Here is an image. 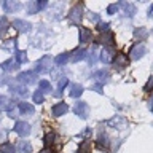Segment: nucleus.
<instances>
[{
  "mask_svg": "<svg viewBox=\"0 0 153 153\" xmlns=\"http://www.w3.org/2000/svg\"><path fill=\"white\" fill-rule=\"evenodd\" d=\"M81 18H83V5L78 3V5H75V7L70 10V13H69V21H70L72 24H80Z\"/></svg>",
  "mask_w": 153,
  "mask_h": 153,
  "instance_id": "obj_1",
  "label": "nucleus"
},
{
  "mask_svg": "<svg viewBox=\"0 0 153 153\" xmlns=\"http://www.w3.org/2000/svg\"><path fill=\"white\" fill-rule=\"evenodd\" d=\"M74 112L76 117H80L81 120H86L89 117V105L83 102V100H80V102H76L75 104V107H74Z\"/></svg>",
  "mask_w": 153,
  "mask_h": 153,
  "instance_id": "obj_2",
  "label": "nucleus"
},
{
  "mask_svg": "<svg viewBox=\"0 0 153 153\" xmlns=\"http://www.w3.org/2000/svg\"><path fill=\"white\" fill-rule=\"evenodd\" d=\"M112 62H113V67L117 70H123L124 67H128V64H129V61H128V56L124 54V53H117V56L112 59Z\"/></svg>",
  "mask_w": 153,
  "mask_h": 153,
  "instance_id": "obj_3",
  "label": "nucleus"
},
{
  "mask_svg": "<svg viewBox=\"0 0 153 153\" xmlns=\"http://www.w3.org/2000/svg\"><path fill=\"white\" fill-rule=\"evenodd\" d=\"M18 81L22 85H33L37 83V74L35 72H21L18 75Z\"/></svg>",
  "mask_w": 153,
  "mask_h": 153,
  "instance_id": "obj_4",
  "label": "nucleus"
},
{
  "mask_svg": "<svg viewBox=\"0 0 153 153\" xmlns=\"http://www.w3.org/2000/svg\"><path fill=\"white\" fill-rule=\"evenodd\" d=\"M107 124L112 126V128H115V129H124L128 126V120L124 117H121V115H115L113 118H110L107 121Z\"/></svg>",
  "mask_w": 153,
  "mask_h": 153,
  "instance_id": "obj_5",
  "label": "nucleus"
},
{
  "mask_svg": "<svg viewBox=\"0 0 153 153\" xmlns=\"http://www.w3.org/2000/svg\"><path fill=\"white\" fill-rule=\"evenodd\" d=\"M145 46L142 45V43H137V45H134L131 48V51H129V57H131L132 61H139L140 57L145 56Z\"/></svg>",
  "mask_w": 153,
  "mask_h": 153,
  "instance_id": "obj_6",
  "label": "nucleus"
},
{
  "mask_svg": "<svg viewBox=\"0 0 153 153\" xmlns=\"http://www.w3.org/2000/svg\"><path fill=\"white\" fill-rule=\"evenodd\" d=\"M51 57L50 56H43L42 59H38L37 62V72L38 74H45V72H50L51 70Z\"/></svg>",
  "mask_w": 153,
  "mask_h": 153,
  "instance_id": "obj_7",
  "label": "nucleus"
},
{
  "mask_svg": "<svg viewBox=\"0 0 153 153\" xmlns=\"http://www.w3.org/2000/svg\"><path fill=\"white\" fill-rule=\"evenodd\" d=\"M67 112H69V105L65 102H57V104L53 105V108H51L53 117H62V115H65Z\"/></svg>",
  "mask_w": 153,
  "mask_h": 153,
  "instance_id": "obj_8",
  "label": "nucleus"
},
{
  "mask_svg": "<svg viewBox=\"0 0 153 153\" xmlns=\"http://www.w3.org/2000/svg\"><path fill=\"white\" fill-rule=\"evenodd\" d=\"M113 54H115V51H113V46H105L104 50L99 53V59L102 61L104 64H108V62L113 59Z\"/></svg>",
  "mask_w": 153,
  "mask_h": 153,
  "instance_id": "obj_9",
  "label": "nucleus"
},
{
  "mask_svg": "<svg viewBox=\"0 0 153 153\" xmlns=\"http://www.w3.org/2000/svg\"><path fill=\"white\" fill-rule=\"evenodd\" d=\"M14 131H16L19 136L26 137L30 134V124L26 123V121H18L16 124H14Z\"/></svg>",
  "mask_w": 153,
  "mask_h": 153,
  "instance_id": "obj_10",
  "label": "nucleus"
},
{
  "mask_svg": "<svg viewBox=\"0 0 153 153\" xmlns=\"http://www.w3.org/2000/svg\"><path fill=\"white\" fill-rule=\"evenodd\" d=\"M3 10L7 13H16L21 10V3L16 2V0H5L3 2Z\"/></svg>",
  "mask_w": 153,
  "mask_h": 153,
  "instance_id": "obj_11",
  "label": "nucleus"
},
{
  "mask_svg": "<svg viewBox=\"0 0 153 153\" xmlns=\"http://www.w3.org/2000/svg\"><path fill=\"white\" fill-rule=\"evenodd\" d=\"M113 42H115V35L110 30L104 32L102 35L97 38V43H102V45H105V46H113Z\"/></svg>",
  "mask_w": 153,
  "mask_h": 153,
  "instance_id": "obj_12",
  "label": "nucleus"
},
{
  "mask_svg": "<svg viewBox=\"0 0 153 153\" xmlns=\"http://www.w3.org/2000/svg\"><path fill=\"white\" fill-rule=\"evenodd\" d=\"M13 27L16 29L18 32H29L30 30V24L24 19H14L13 21Z\"/></svg>",
  "mask_w": 153,
  "mask_h": 153,
  "instance_id": "obj_13",
  "label": "nucleus"
},
{
  "mask_svg": "<svg viewBox=\"0 0 153 153\" xmlns=\"http://www.w3.org/2000/svg\"><path fill=\"white\" fill-rule=\"evenodd\" d=\"M10 91H11L13 94H16V96H19V97H27L29 96V89L26 88V86H18V85H11L10 86Z\"/></svg>",
  "mask_w": 153,
  "mask_h": 153,
  "instance_id": "obj_14",
  "label": "nucleus"
},
{
  "mask_svg": "<svg viewBox=\"0 0 153 153\" xmlns=\"http://www.w3.org/2000/svg\"><path fill=\"white\" fill-rule=\"evenodd\" d=\"M93 76H94V80L97 81V85H104V83H107V81H108V76H110V74H108V72L104 69V70H97V72H96V74H94Z\"/></svg>",
  "mask_w": 153,
  "mask_h": 153,
  "instance_id": "obj_15",
  "label": "nucleus"
},
{
  "mask_svg": "<svg viewBox=\"0 0 153 153\" xmlns=\"http://www.w3.org/2000/svg\"><path fill=\"white\" fill-rule=\"evenodd\" d=\"M86 54H88V51H86L85 48H76V50L72 53L70 59H72V62H78V61H81V59H85Z\"/></svg>",
  "mask_w": 153,
  "mask_h": 153,
  "instance_id": "obj_16",
  "label": "nucleus"
},
{
  "mask_svg": "<svg viewBox=\"0 0 153 153\" xmlns=\"http://www.w3.org/2000/svg\"><path fill=\"white\" fill-rule=\"evenodd\" d=\"M16 152L18 153H30L32 152V145L29 140H19L18 147H16Z\"/></svg>",
  "mask_w": 153,
  "mask_h": 153,
  "instance_id": "obj_17",
  "label": "nucleus"
},
{
  "mask_svg": "<svg viewBox=\"0 0 153 153\" xmlns=\"http://www.w3.org/2000/svg\"><path fill=\"white\" fill-rule=\"evenodd\" d=\"M78 30H80V42H81V43H88V42H91V38H93V33H91L89 29L80 27Z\"/></svg>",
  "mask_w": 153,
  "mask_h": 153,
  "instance_id": "obj_18",
  "label": "nucleus"
},
{
  "mask_svg": "<svg viewBox=\"0 0 153 153\" xmlns=\"http://www.w3.org/2000/svg\"><path fill=\"white\" fill-rule=\"evenodd\" d=\"M0 67L5 70V72H11V70H16L19 64L16 62V59H8V61H5L3 64H0Z\"/></svg>",
  "mask_w": 153,
  "mask_h": 153,
  "instance_id": "obj_19",
  "label": "nucleus"
},
{
  "mask_svg": "<svg viewBox=\"0 0 153 153\" xmlns=\"http://www.w3.org/2000/svg\"><path fill=\"white\" fill-rule=\"evenodd\" d=\"M118 7H121L123 10H124V14H126V16H134V14H136V7H134L132 3H128V2H121L118 5Z\"/></svg>",
  "mask_w": 153,
  "mask_h": 153,
  "instance_id": "obj_20",
  "label": "nucleus"
},
{
  "mask_svg": "<svg viewBox=\"0 0 153 153\" xmlns=\"http://www.w3.org/2000/svg\"><path fill=\"white\" fill-rule=\"evenodd\" d=\"M97 147L102 148V150H108L110 140H108V137L105 136V134H99V137H97Z\"/></svg>",
  "mask_w": 153,
  "mask_h": 153,
  "instance_id": "obj_21",
  "label": "nucleus"
},
{
  "mask_svg": "<svg viewBox=\"0 0 153 153\" xmlns=\"http://www.w3.org/2000/svg\"><path fill=\"white\" fill-rule=\"evenodd\" d=\"M18 108L21 110L24 115H33V113H35V108H33V105L29 104V102H21Z\"/></svg>",
  "mask_w": 153,
  "mask_h": 153,
  "instance_id": "obj_22",
  "label": "nucleus"
},
{
  "mask_svg": "<svg viewBox=\"0 0 153 153\" xmlns=\"http://www.w3.org/2000/svg\"><path fill=\"white\" fill-rule=\"evenodd\" d=\"M11 108V100L7 96H0V112H7Z\"/></svg>",
  "mask_w": 153,
  "mask_h": 153,
  "instance_id": "obj_23",
  "label": "nucleus"
},
{
  "mask_svg": "<svg viewBox=\"0 0 153 153\" xmlns=\"http://www.w3.org/2000/svg\"><path fill=\"white\" fill-rule=\"evenodd\" d=\"M81 94H83V86H81V85L74 83L70 86V96H72V97H80Z\"/></svg>",
  "mask_w": 153,
  "mask_h": 153,
  "instance_id": "obj_24",
  "label": "nucleus"
},
{
  "mask_svg": "<svg viewBox=\"0 0 153 153\" xmlns=\"http://www.w3.org/2000/svg\"><path fill=\"white\" fill-rule=\"evenodd\" d=\"M38 88H40L38 91H40L42 94H45V93H51V89H53V88H51V83H50L48 80H42L40 83H38Z\"/></svg>",
  "mask_w": 153,
  "mask_h": 153,
  "instance_id": "obj_25",
  "label": "nucleus"
},
{
  "mask_svg": "<svg viewBox=\"0 0 153 153\" xmlns=\"http://www.w3.org/2000/svg\"><path fill=\"white\" fill-rule=\"evenodd\" d=\"M147 35H148V30L145 27H139L134 30V38L136 40H143V38H147Z\"/></svg>",
  "mask_w": 153,
  "mask_h": 153,
  "instance_id": "obj_26",
  "label": "nucleus"
},
{
  "mask_svg": "<svg viewBox=\"0 0 153 153\" xmlns=\"http://www.w3.org/2000/svg\"><path fill=\"white\" fill-rule=\"evenodd\" d=\"M88 62H89V65H93V64H96V61L99 59V51L97 50H91V51H88Z\"/></svg>",
  "mask_w": 153,
  "mask_h": 153,
  "instance_id": "obj_27",
  "label": "nucleus"
},
{
  "mask_svg": "<svg viewBox=\"0 0 153 153\" xmlns=\"http://www.w3.org/2000/svg\"><path fill=\"white\" fill-rule=\"evenodd\" d=\"M69 85V80H67V76H64V78H61L59 80V83H57V91L54 93V96H61L62 94V91H64V88Z\"/></svg>",
  "mask_w": 153,
  "mask_h": 153,
  "instance_id": "obj_28",
  "label": "nucleus"
},
{
  "mask_svg": "<svg viewBox=\"0 0 153 153\" xmlns=\"http://www.w3.org/2000/svg\"><path fill=\"white\" fill-rule=\"evenodd\" d=\"M0 152H2V153H16V148L13 147V143L5 142V143L0 145Z\"/></svg>",
  "mask_w": 153,
  "mask_h": 153,
  "instance_id": "obj_29",
  "label": "nucleus"
},
{
  "mask_svg": "<svg viewBox=\"0 0 153 153\" xmlns=\"http://www.w3.org/2000/svg\"><path fill=\"white\" fill-rule=\"evenodd\" d=\"M89 150H91L89 140H83V142L78 145V150H76V153H89Z\"/></svg>",
  "mask_w": 153,
  "mask_h": 153,
  "instance_id": "obj_30",
  "label": "nucleus"
},
{
  "mask_svg": "<svg viewBox=\"0 0 153 153\" xmlns=\"http://www.w3.org/2000/svg\"><path fill=\"white\" fill-rule=\"evenodd\" d=\"M67 59H69V54H67V53H62V54H57L56 56V59H54V64L56 65H64L65 62H67Z\"/></svg>",
  "mask_w": 153,
  "mask_h": 153,
  "instance_id": "obj_31",
  "label": "nucleus"
},
{
  "mask_svg": "<svg viewBox=\"0 0 153 153\" xmlns=\"http://www.w3.org/2000/svg\"><path fill=\"white\" fill-rule=\"evenodd\" d=\"M54 139H56V134L54 132H48L45 137H43V142H45V147H51L54 143Z\"/></svg>",
  "mask_w": 153,
  "mask_h": 153,
  "instance_id": "obj_32",
  "label": "nucleus"
},
{
  "mask_svg": "<svg viewBox=\"0 0 153 153\" xmlns=\"http://www.w3.org/2000/svg\"><path fill=\"white\" fill-rule=\"evenodd\" d=\"M26 61H27V54H26V51L16 50V62H18V64H24Z\"/></svg>",
  "mask_w": 153,
  "mask_h": 153,
  "instance_id": "obj_33",
  "label": "nucleus"
},
{
  "mask_svg": "<svg viewBox=\"0 0 153 153\" xmlns=\"http://www.w3.org/2000/svg\"><path fill=\"white\" fill-rule=\"evenodd\" d=\"M8 24H10V22H8L5 18H2V19H0V37H2L3 33L7 32V29H8Z\"/></svg>",
  "mask_w": 153,
  "mask_h": 153,
  "instance_id": "obj_34",
  "label": "nucleus"
},
{
  "mask_svg": "<svg viewBox=\"0 0 153 153\" xmlns=\"http://www.w3.org/2000/svg\"><path fill=\"white\" fill-rule=\"evenodd\" d=\"M43 100H45V96H43L40 91H35V93H33V102H35V104H42Z\"/></svg>",
  "mask_w": 153,
  "mask_h": 153,
  "instance_id": "obj_35",
  "label": "nucleus"
},
{
  "mask_svg": "<svg viewBox=\"0 0 153 153\" xmlns=\"http://www.w3.org/2000/svg\"><path fill=\"white\" fill-rule=\"evenodd\" d=\"M108 26H110L108 22H99V24H97V30L104 33V32H107V30H108Z\"/></svg>",
  "mask_w": 153,
  "mask_h": 153,
  "instance_id": "obj_36",
  "label": "nucleus"
},
{
  "mask_svg": "<svg viewBox=\"0 0 153 153\" xmlns=\"http://www.w3.org/2000/svg\"><path fill=\"white\" fill-rule=\"evenodd\" d=\"M152 89H153V76H150L148 81L145 83V86H143V91H152Z\"/></svg>",
  "mask_w": 153,
  "mask_h": 153,
  "instance_id": "obj_37",
  "label": "nucleus"
},
{
  "mask_svg": "<svg viewBox=\"0 0 153 153\" xmlns=\"http://www.w3.org/2000/svg\"><path fill=\"white\" fill-rule=\"evenodd\" d=\"M107 11H108V14H115V13L118 11V5H115V3H112V5H108Z\"/></svg>",
  "mask_w": 153,
  "mask_h": 153,
  "instance_id": "obj_38",
  "label": "nucleus"
},
{
  "mask_svg": "<svg viewBox=\"0 0 153 153\" xmlns=\"http://www.w3.org/2000/svg\"><path fill=\"white\" fill-rule=\"evenodd\" d=\"M88 18H89V21H93V22H97V24H99V14H97V13H89V14H88Z\"/></svg>",
  "mask_w": 153,
  "mask_h": 153,
  "instance_id": "obj_39",
  "label": "nucleus"
},
{
  "mask_svg": "<svg viewBox=\"0 0 153 153\" xmlns=\"http://www.w3.org/2000/svg\"><path fill=\"white\" fill-rule=\"evenodd\" d=\"M46 5H48V2H35V7H37V11H40V10H43V8H46Z\"/></svg>",
  "mask_w": 153,
  "mask_h": 153,
  "instance_id": "obj_40",
  "label": "nucleus"
},
{
  "mask_svg": "<svg viewBox=\"0 0 153 153\" xmlns=\"http://www.w3.org/2000/svg\"><path fill=\"white\" fill-rule=\"evenodd\" d=\"M8 113H10V117H11V118L18 117V110L14 108V107H13V108H10V110H8Z\"/></svg>",
  "mask_w": 153,
  "mask_h": 153,
  "instance_id": "obj_41",
  "label": "nucleus"
},
{
  "mask_svg": "<svg viewBox=\"0 0 153 153\" xmlns=\"http://www.w3.org/2000/svg\"><path fill=\"white\" fill-rule=\"evenodd\" d=\"M96 93H102V85H94V88H93Z\"/></svg>",
  "mask_w": 153,
  "mask_h": 153,
  "instance_id": "obj_42",
  "label": "nucleus"
},
{
  "mask_svg": "<svg viewBox=\"0 0 153 153\" xmlns=\"http://www.w3.org/2000/svg\"><path fill=\"white\" fill-rule=\"evenodd\" d=\"M40 153H54V152H53V148H51V147H45Z\"/></svg>",
  "mask_w": 153,
  "mask_h": 153,
  "instance_id": "obj_43",
  "label": "nucleus"
},
{
  "mask_svg": "<svg viewBox=\"0 0 153 153\" xmlns=\"http://www.w3.org/2000/svg\"><path fill=\"white\" fill-rule=\"evenodd\" d=\"M83 136H91V129H85V132H83Z\"/></svg>",
  "mask_w": 153,
  "mask_h": 153,
  "instance_id": "obj_44",
  "label": "nucleus"
},
{
  "mask_svg": "<svg viewBox=\"0 0 153 153\" xmlns=\"http://www.w3.org/2000/svg\"><path fill=\"white\" fill-rule=\"evenodd\" d=\"M148 16H150V18H153V5L150 7V10H148Z\"/></svg>",
  "mask_w": 153,
  "mask_h": 153,
  "instance_id": "obj_45",
  "label": "nucleus"
},
{
  "mask_svg": "<svg viewBox=\"0 0 153 153\" xmlns=\"http://www.w3.org/2000/svg\"><path fill=\"white\" fill-rule=\"evenodd\" d=\"M150 108H152V112H153V99L150 100Z\"/></svg>",
  "mask_w": 153,
  "mask_h": 153,
  "instance_id": "obj_46",
  "label": "nucleus"
}]
</instances>
